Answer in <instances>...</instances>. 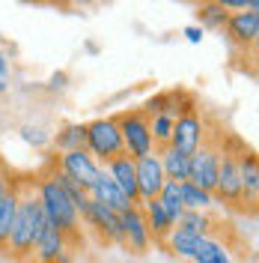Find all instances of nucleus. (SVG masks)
I'll list each match as a JSON object with an SVG mask.
<instances>
[{"label": "nucleus", "instance_id": "f257e3e1", "mask_svg": "<svg viewBox=\"0 0 259 263\" xmlns=\"http://www.w3.org/2000/svg\"><path fill=\"white\" fill-rule=\"evenodd\" d=\"M33 189H36L39 206H42V213H45V221H51L57 230H63L72 248L83 246L78 210H75V203L69 200L66 189L57 182V177H54V156H48L45 164L36 171V177H33Z\"/></svg>", "mask_w": 259, "mask_h": 263}, {"label": "nucleus", "instance_id": "f03ea898", "mask_svg": "<svg viewBox=\"0 0 259 263\" xmlns=\"http://www.w3.org/2000/svg\"><path fill=\"white\" fill-rule=\"evenodd\" d=\"M45 228V213L39 206V197L30 180H18V206H15V221H12V233H9V257L18 263H24L27 257H33L36 239Z\"/></svg>", "mask_w": 259, "mask_h": 263}, {"label": "nucleus", "instance_id": "7ed1b4c3", "mask_svg": "<svg viewBox=\"0 0 259 263\" xmlns=\"http://www.w3.org/2000/svg\"><path fill=\"white\" fill-rule=\"evenodd\" d=\"M247 147L235 135L221 138V167H218V182H214V203L227 210H242V174H239V153Z\"/></svg>", "mask_w": 259, "mask_h": 263}, {"label": "nucleus", "instance_id": "20e7f679", "mask_svg": "<svg viewBox=\"0 0 259 263\" xmlns=\"http://www.w3.org/2000/svg\"><path fill=\"white\" fill-rule=\"evenodd\" d=\"M116 126H119V138H122V149L128 159H143L149 153H155L152 144V132H149V117L140 108H128L116 114Z\"/></svg>", "mask_w": 259, "mask_h": 263}, {"label": "nucleus", "instance_id": "39448f33", "mask_svg": "<svg viewBox=\"0 0 259 263\" xmlns=\"http://www.w3.org/2000/svg\"><path fill=\"white\" fill-rule=\"evenodd\" d=\"M87 153L96 159L101 167L122 156V138H119V126L116 117H96L93 123H87Z\"/></svg>", "mask_w": 259, "mask_h": 263}, {"label": "nucleus", "instance_id": "423d86ee", "mask_svg": "<svg viewBox=\"0 0 259 263\" xmlns=\"http://www.w3.org/2000/svg\"><path fill=\"white\" fill-rule=\"evenodd\" d=\"M218 167H221V135L206 138V144L188 159V182L203 192H214Z\"/></svg>", "mask_w": 259, "mask_h": 263}, {"label": "nucleus", "instance_id": "0eeeda50", "mask_svg": "<svg viewBox=\"0 0 259 263\" xmlns=\"http://www.w3.org/2000/svg\"><path fill=\"white\" fill-rule=\"evenodd\" d=\"M209 138V126L200 111H191V114H179L173 120V135H170V147L179 149L182 156H194L197 149L206 144Z\"/></svg>", "mask_w": 259, "mask_h": 263}, {"label": "nucleus", "instance_id": "6e6552de", "mask_svg": "<svg viewBox=\"0 0 259 263\" xmlns=\"http://www.w3.org/2000/svg\"><path fill=\"white\" fill-rule=\"evenodd\" d=\"M57 167H60L72 182H78L87 195H90L93 182L98 180V174H101V164H98L87 149H75V153H63V156H57Z\"/></svg>", "mask_w": 259, "mask_h": 263}, {"label": "nucleus", "instance_id": "1a4fd4ad", "mask_svg": "<svg viewBox=\"0 0 259 263\" xmlns=\"http://www.w3.org/2000/svg\"><path fill=\"white\" fill-rule=\"evenodd\" d=\"M119 230H122V248H128L131 254H146L152 246V236L146 228V215L140 206H128L125 213H119Z\"/></svg>", "mask_w": 259, "mask_h": 263}, {"label": "nucleus", "instance_id": "9d476101", "mask_svg": "<svg viewBox=\"0 0 259 263\" xmlns=\"http://www.w3.org/2000/svg\"><path fill=\"white\" fill-rule=\"evenodd\" d=\"M134 174H137V200L140 203H149L155 200L161 185L167 182L161 171V162H158V153H149L143 159H134Z\"/></svg>", "mask_w": 259, "mask_h": 263}, {"label": "nucleus", "instance_id": "9b49d317", "mask_svg": "<svg viewBox=\"0 0 259 263\" xmlns=\"http://www.w3.org/2000/svg\"><path fill=\"white\" fill-rule=\"evenodd\" d=\"M81 224H87L90 230H96L101 242H114V246H122V230H119V215L111 213L107 206H101L96 200L87 203V210L81 215Z\"/></svg>", "mask_w": 259, "mask_h": 263}, {"label": "nucleus", "instance_id": "f8f14e48", "mask_svg": "<svg viewBox=\"0 0 259 263\" xmlns=\"http://www.w3.org/2000/svg\"><path fill=\"white\" fill-rule=\"evenodd\" d=\"M224 33L229 36L232 45L239 48H253L259 39V12H250V9H242V12H229V21Z\"/></svg>", "mask_w": 259, "mask_h": 263}, {"label": "nucleus", "instance_id": "ddd939ff", "mask_svg": "<svg viewBox=\"0 0 259 263\" xmlns=\"http://www.w3.org/2000/svg\"><path fill=\"white\" fill-rule=\"evenodd\" d=\"M104 174L114 180V185L125 195L131 206H140V200H137V174H134V159H128L125 153L122 156H116L111 162L104 164Z\"/></svg>", "mask_w": 259, "mask_h": 263}, {"label": "nucleus", "instance_id": "4468645a", "mask_svg": "<svg viewBox=\"0 0 259 263\" xmlns=\"http://www.w3.org/2000/svg\"><path fill=\"white\" fill-rule=\"evenodd\" d=\"M239 174H242V206L244 213L256 210V200H259V162H256V153L244 147L239 153Z\"/></svg>", "mask_w": 259, "mask_h": 263}, {"label": "nucleus", "instance_id": "2eb2a0df", "mask_svg": "<svg viewBox=\"0 0 259 263\" xmlns=\"http://www.w3.org/2000/svg\"><path fill=\"white\" fill-rule=\"evenodd\" d=\"M66 248H72L69 239H66V233L57 230L51 221H45V228H42L39 239H36V248H33V257H36V263H54ZM72 251H75V248H72Z\"/></svg>", "mask_w": 259, "mask_h": 263}, {"label": "nucleus", "instance_id": "dca6fc26", "mask_svg": "<svg viewBox=\"0 0 259 263\" xmlns=\"http://www.w3.org/2000/svg\"><path fill=\"white\" fill-rule=\"evenodd\" d=\"M90 200H96V203H101V206H107L111 213H125L131 203L125 200V195L119 192L114 185V180L104 174V167H101V174H98V180L93 182V189H90Z\"/></svg>", "mask_w": 259, "mask_h": 263}, {"label": "nucleus", "instance_id": "f3484780", "mask_svg": "<svg viewBox=\"0 0 259 263\" xmlns=\"http://www.w3.org/2000/svg\"><path fill=\"white\" fill-rule=\"evenodd\" d=\"M54 149L63 153H75V149H87V123H63L60 129L48 138Z\"/></svg>", "mask_w": 259, "mask_h": 263}, {"label": "nucleus", "instance_id": "a211bd4d", "mask_svg": "<svg viewBox=\"0 0 259 263\" xmlns=\"http://www.w3.org/2000/svg\"><path fill=\"white\" fill-rule=\"evenodd\" d=\"M140 210H143V215H146V228H149V236H152V242L164 246V242H167V236L173 233V228H176V224L167 218V213H164V206L158 203V200L140 203Z\"/></svg>", "mask_w": 259, "mask_h": 263}, {"label": "nucleus", "instance_id": "6ab92c4d", "mask_svg": "<svg viewBox=\"0 0 259 263\" xmlns=\"http://www.w3.org/2000/svg\"><path fill=\"white\" fill-rule=\"evenodd\" d=\"M214 218H211L209 213H203V210H185V215L176 221V230H182V233H191V236H197V239H206V236H214Z\"/></svg>", "mask_w": 259, "mask_h": 263}, {"label": "nucleus", "instance_id": "aec40b11", "mask_svg": "<svg viewBox=\"0 0 259 263\" xmlns=\"http://www.w3.org/2000/svg\"><path fill=\"white\" fill-rule=\"evenodd\" d=\"M15 206H18V177H12V189L0 197V251L9 246V233L15 221Z\"/></svg>", "mask_w": 259, "mask_h": 263}, {"label": "nucleus", "instance_id": "412c9836", "mask_svg": "<svg viewBox=\"0 0 259 263\" xmlns=\"http://www.w3.org/2000/svg\"><path fill=\"white\" fill-rule=\"evenodd\" d=\"M191 263H232V254H229L227 242H221L218 236H206L197 242Z\"/></svg>", "mask_w": 259, "mask_h": 263}, {"label": "nucleus", "instance_id": "4be33fe9", "mask_svg": "<svg viewBox=\"0 0 259 263\" xmlns=\"http://www.w3.org/2000/svg\"><path fill=\"white\" fill-rule=\"evenodd\" d=\"M188 159H191V156H182V153L173 149V147L158 149V162H161L164 177L173 180V182H188Z\"/></svg>", "mask_w": 259, "mask_h": 263}, {"label": "nucleus", "instance_id": "5701e85b", "mask_svg": "<svg viewBox=\"0 0 259 263\" xmlns=\"http://www.w3.org/2000/svg\"><path fill=\"white\" fill-rule=\"evenodd\" d=\"M197 27L206 33V30H214V33H224V27H227L229 21V12L221 6V3H200L197 6Z\"/></svg>", "mask_w": 259, "mask_h": 263}, {"label": "nucleus", "instance_id": "b1692460", "mask_svg": "<svg viewBox=\"0 0 259 263\" xmlns=\"http://www.w3.org/2000/svg\"><path fill=\"white\" fill-rule=\"evenodd\" d=\"M158 203L164 206V213H167V218L176 224L179 218L185 215V203H182V185L179 182H173V180H167L161 185V192H158V197H155Z\"/></svg>", "mask_w": 259, "mask_h": 263}, {"label": "nucleus", "instance_id": "393cba45", "mask_svg": "<svg viewBox=\"0 0 259 263\" xmlns=\"http://www.w3.org/2000/svg\"><path fill=\"white\" fill-rule=\"evenodd\" d=\"M140 111H143L149 120H152V117H161V114L176 117V90H161V93H152V96L140 105Z\"/></svg>", "mask_w": 259, "mask_h": 263}, {"label": "nucleus", "instance_id": "a878e982", "mask_svg": "<svg viewBox=\"0 0 259 263\" xmlns=\"http://www.w3.org/2000/svg\"><path fill=\"white\" fill-rule=\"evenodd\" d=\"M197 236H191V233H182V230H176L173 228V233L167 236V251L173 254V257H179V260H188L191 263V257H194V248H197Z\"/></svg>", "mask_w": 259, "mask_h": 263}, {"label": "nucleus", "instance_id": "bb28decb", "mask_svg": "<svg viewBox=\"0 0 259 263\" xmlns=\"http://www.w3.org/2000/svg\"><path fill=\"white\" fill-rule=\"evenodd\" d=\"M179 185H182V203H185V210H203V213H209L211 206H218L211 192H203V189H197L191 182H179Z\"/></svg>", "mask_w": 259, "mask_h": 263}, {"label": "nucleus", "instance_id": "cd10ccee", "mask_svg": "<svg viewBox=\"0 0 259 263\" xmlns=\"http://www.w3.org/2000/svg\"><path fill=\"white\" fill-rule=\"evenodd\" d=\"M173 120H176V117H167V114L152 117V120H149V132H152V144H155V153H158V149H164V147H170Z\"/></svg>", "mask_w": 259, "mask_h": 263}, {"label": "nucleus", "instance_id": "c85d7f7f", "mask_svg": "<svg viewBox=\"0 0 259 263\" xmlns=\"http://www.w3.org/2000/svg\"><path fill=\"white\" fill-rule=\"evenodd\" d=\"M21 138H24V144H30V147H45V144H48V135L39 129V126H24V129H21Z\"/></svg>", "mask_w": 259, "mask_h": 263}, {"label": "nucleus", "instance_id": "c756f323", "mask_svg": "<svg viewBox=\"0 0 259 263\" xmlns=\"http://www.w3.org/2000/svg\"><path fill=\"white\" fill-rule=\"evenodd\" d=\"M66 87H69V72H54L48 78V90H54V93H60Z\"/></svg>", "mask_w": 259, "mask_h": 263}, {"label": "nucleus", "instance_id": "7c9ffc66", "mask_svg": "<svg viewBox=\"0 0 259 263\" xmlns=\"http://www.w3.org/2000/svg\"><path fill=\"white\" fill-rule=\"evenodd\" d=\"M9 87V60H6V51H0V96L6 93Z\"/></svg>", "mask_w": 259, "mask_h": 263}, {"label": "nucleus", "instance_id": "2f4dec72", "mask_svg": "<svg viewBox=\"0 0 259 263\" xmlns=\"http://www.w3.org/2000/svg\"><path fill=\"white\" fill-rule=\"evenodd\" d=\"M182 36H185V39H188V42H191V45H200V42H203V36H206V33L200 30V27H197V24H191V27H185V30H182Z\"/></svg>", "mask_w": 259, "mask_h": 263}, {"label": "nucleus", "instance_id": "473e14b6", "mask_svg": "<svg viewBox=\"0 0 259 263\" xmlns=\"http://www.w3.org/2000/svg\"><path fill=\"white\" fill-rule=\"evenodd\" d=\"M9 189H12V177H9V174H6V177H3V180H0V197L6 195V192H9Z\"/></svg>", "mask_w": 259, "mask_h": 263}, {"label": "nucleus", "instance_id": "72a5a7b5", "mask_svg": "<svg viewBox=\"0 0 259 263\" xmlns=\"http://www.w3.org/2000/svg\"><path fill=\"white\" fill-rule=\"evenodd\" d=\"M54 263H72V248H66V251H63V254H60Z\"/></svg>", "mask_w": 259, "mask_h": 263}, {"label": "nucleus", "instance_id": "f704fd0d", "mask_svg": "<svg viewBox=\"0 0 259 263\" xmlns=\"http://www.w3.org/2000/svg\"><path fill=\"white\" fill-rule=\"evenodd\" d=\"M6 177V164H3V159H0V180Z\"/></svg>", "mask_w": 259, "mask_h": 263}]
</instances>
